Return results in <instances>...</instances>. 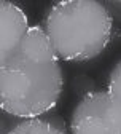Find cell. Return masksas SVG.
<instances>
[{"label": "cell", "mask_w": 121, "mask_h": 134, "mask_svg": "<svg viewBox=\"0 0 121 134\" xmlns=\"http://www.w3.org/2000/svg\"><path fill=\"white\" fill-rule=\"evenodd\" d=\"M64 91V70L46 32L30 26L19 49L0 64V107L16 118L53 112Z\"/></svg>", "instance_id": "obj_1"}, {"label": "cell", "mask_w": 121, "mask_h": 134, "mask_svg": "<svg viewBox=\"0 0 121 134\" xmlns=\"http://www.w3.org/2000/svg\"><path fill=\"white\" fill-rule=\"evenodd\" d=\"M115 21L97 0H64L51 5L42 23L61 61L88 62L112 42Z\"/></svg>", "instance_id": "obj_2"}, {"label": "cell", "mask_w": 121, "mask_h": 134, "mask_svg": "<svg viewBox=\"0 0 121 134\" xmlns=\"http://www.w3.org/2000/svg\"><path fill=\"white\" fill-rule=\"evenodd\" d=\"M70 134H121V102L97 90L80 99L68 120Z\"/></svg>", "instance_id": "obj_3"}, {"label": "cell", "mask_w": 121, "mask_h": 134, "mask_svg": "<svg viewBox=\"0 0 121 134\" xmlns=\"http://www.w3.org/2000/svg\"><path fill=\"white\" fill-rule=\"evenodd\" d=\"M29 19L21 7L13 2H0V64L7 62L22 45L27 32Z\"/></svg>", "instance_id": "obj_4"}, {"label": "cell", "mask_w": 121, "mask_h": 134, "mask_svg": "<svg viewBox=\"0 0 121 134\" xmlns=\"http://www.w3.org/2000/svg\"><path fill=\"white\" fill-rule=\"evenodd\" d=\"M8 134H70V131L59 113L49 112L38 118L21 120Z\"/></svg>", "instance_id": "obj_5"}, {"label": "cell", "mask_w": 121, "mask_h": 134, "mask_svg": "<svg viewBox=\"0 0 121 134\" xmlns=\"http://www.w3.org/2000/svg\"><path fill=\"white\" fill-rule=\"evenodd\" d=\"M70 88H72V93L80 99H83L84 96H88L94 91H97V81L89 77V75H86V74H78L72 78L70 81Z\"/></svg>", "instance_id": "obj_6"}, {"label": "cell", "mask_w": 121, "mask_h": 134, "mask_svg": "<svg viewBox=\"0 0 121 134\" xmlns=\"http://www.w3.org/2000/svg\"><path fill=\"white\" fill-rule=\"evenodd\" d=\"M107 90L118 102H121V59L112 67V70L108 74Z\"/></svg>", "instance_id": "obj_7"}, {"label": "cell", "mask_w": 121, "mask_h": 134, "mask_svg": "<svg viewBox=\"0 0 121 134\" xmlns=\"http://www.w3.org/2000/svg\"><path fill=\"white\" fill-rule=\"evenodd\" d=\"M102 3L105 5L112 19L115 23H121V0H107V2H102Z\"/></svg>", "instance_id": "obj_8"}, {"label": "cell", "mask_w": 121, "mask_h": 134, "mask_svg": "<svg viewBox=\"0 0 121 134\" xmlns=\"http://www.w3.org/2000/svg\"><path fill=\"white\" fill-rule=\"evenodd\" d=\"M19 121H21V118H16V116L10 115L7 112H2V134H8Z\"/></svg>", "instance_id": "obj_9"}]
</instances>
